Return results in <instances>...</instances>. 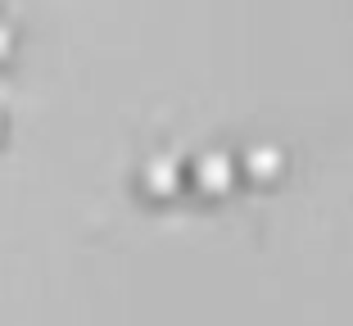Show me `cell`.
<instances>
[{
    "label": "cell",
    "mask_w": 353,
    "mask_h": 326,
    "mask_svg": "<svg viewBox=\"0 0 353 326\" xmlns=\"http://www.w3.org/2000/svg\"><path fill=\"white\" fill-rule=\"evenodd\" d=\"M236 154H231L227 145H204L195 159L186 163V181L190 186H199L204 195H227L231 186H236Z\"/></svg>",
    "instance_id": "cell-1"
},
{
    "label": "cell",
    "mask_w": 353,
    "mask_h": 326,
    "mask_svg": "<svg viewBox=\"0 0 353 326\" xmlns=\"http://www.w3.org/2000/svg\"><path fill=\"white\" fill-rule=\"evenodd\" d=\"M141 186H145V195H154V200H172L176 190L186 186V163L176 154H168V150H154V154H145V163H141Z\"/></svg>",
    "instance_id": "cell-2"
},
{
    "label": "cell",
    "mask_w": 353,
    "mask_h": 326,
    "mask_svg": "<svg viewBox=\"0 0 353 326\" xmlns=\"http://www.w3.org/2000/svg\"><path fill=\"white\" fill-rule=\"evenodd\" d=\"M236 168L245 172V177H254V181H272V177H281V168H285V154H281V145H272V141H254V145L236 159Z\"/></svg>",
    "instance_id": "cell-3"
},
{
    "label": "cell",
    "mask_w": 353,
    "mask_h": 326,
    "mask_svg": "<svg viewBox=\"0 0 353 326\" xmlns=\"http://www.w3.org/2000/svg\"><path fill=\"white\" fill-rule=\"evenodd\" d=\"M14 50V32H10V23H0V59Z\"/></svg>",
    "instance_id": "cell-4"
}]
</instances>
